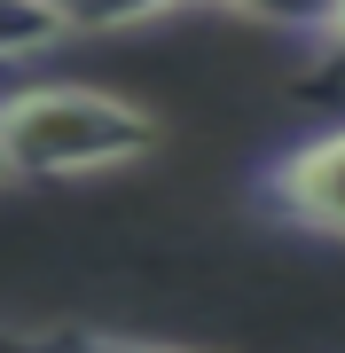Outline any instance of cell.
<instances>
[{"label":"cell","mask_w":345,"mask_h":353,"mask_svg":"<svg viewBox=\"0 0 345 353\" xmlns=\"http://www.w3.org/2000/svg\"><path fill=\"white\" fill-rule=\"evenodd\" d=\"M0 150H8L16 181H87L149 157L157 118L87 79H39V87L0 94Z\"/></svg>","instance_id":"cell-1"},{"label":"cell","mask_w":345,"mask_h":353,"mask_svg":"<svg viewBox=\"0 0 345 353\" xmlns=\"http://www.w3.org/2000/svg\"><path fill=\"white\" fill-rule=\"evenodd\" d=\"M251 196L259 212L298 228V236L345 243V126H322L306 141H282L251 165Z\"/></svg>","instance_id":"cell-2"},{"label":"cell","mask_w":345,"mask_h":353,"mask_svg":"<svg viewBox=\"0 0 345 353\" xmlns=\"http://www.w3.org/2000/svg\"><path fill=\"white\" fill-rule=\"evenodd\" d=\"M0 353H196V345H165V338H126V330H24V322H0Z\"/></svg>","instance_id":"cell-3"},{"label":"cell","mask_w":345,"mask_h":353,"mask_svg":"<svg viewBox=\"0 0 345 353\" xmlns=\"http://www.w3.org/2000/svg\"><path fill=\"white\" fill-rule=\"evenodd\" d=\"M48 8H55L63 32H141L157 16L189 8V0H48Z\"/></svg>","instance_id":"cell-4"},{"label":"cell","mask_w":345,"mask_h":353,"mask_svg":"<svg viewBox=\"0 0 345 353\" xmlns=\"http://www.w3.org/2000/svg\"><path fill=\"white\" fill-rule=\"evenodd\" d=\"M55 39H63V24H55L48 0H0V63H24Z\"/></svg>","instance_id":"cell-5"},{"label":"cell","mask_w":345,"mask_h":353,"mask_svg":"<svg viewBox=\"0 0 345 353\" xmlns=\"http://www.w3.org/2000/svg\"><path fill=\"white\" fill-rule=\"evenodd\" d=\"M196 8H228V16H243V24H267V32L306 39V24L322 16V0H196Z\"/></svg>","instance_id":"cell-6"},{"label":"cell","mask_w":345,"mask_h":353,"mask_svg":"<svg viewBox=\"0 0 345 353\" xmlns=\"http://www.w3.org/2000/svg\"><path fill=\"white\" fill-rule=\"evenodd\" d=\"M298 48H306V63H314L322 79H337V87H345V0H322V16L306 24Z\"/></svg>","instance_id":"cell-7"},{"label":"cell","mask_w":345,"mask_h":353,"mask_svg":"<svg viewBox=\"0 0 345 353\" xmlns=\"http://www.w3.org/2000/svg\"><path fill=\"white\" fill-rule=\"evenodd\" d=\"M0 181H16V165H8V150H0Z\"/></svg>","instance_id":"cell-8"}]
</instances>
